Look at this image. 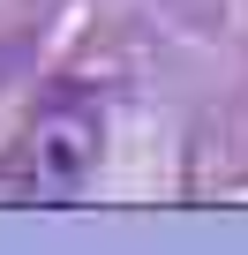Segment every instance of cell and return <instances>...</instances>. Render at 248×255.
I'll return each instance as SVG.
<instances>
[{
    "instance_id": "6da1fadb",
    "label": "cell",
    "mask_w": 248,
    "mask_h": 255,
    "mask_svg": "<svg viewBox=\"0 0 248 255\" xmlns=\"http://www.w3.org/2000/svg\"><path fill=\"white\" fill-rule=\"evenodd\" d=\"M105 150V113L83 83H53L38 113L15 128V143L0 150V203H68L90 188Z\"/></svg>"
}]
</instances>
